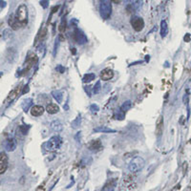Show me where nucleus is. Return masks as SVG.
Listing matches in <instances>:
<instances>
[{"label": "nucleus", "mask_w": 191, "mask_h": 191, "mask_svg": "<svg viewBox=\"0 0 191 191\" xmlns=\"http://www.w3.org/2000/svg\"><path fill=\"white\" fill-rule=\"evenodd\" d=\"M14 17L17 20V22L20 24V26H24L28 22V8L25 4H21L17 7Z\"/></svg>", "instance_id": "obj_1"}, {"label": "nucleus", "mask_w": 191, "mask_h": 191, "mask_svg": "<svg viewBox=\"0 0 191 191\" xmlns=\"http://www.w3.org/2000/svg\"><path fill=\"white\" fill-rule=\"evenodd\" d=\"M99 13L102 19H108L112 13V4L111 0H101L99 5Z\"/></svg>", "instance_id": "obj_2"}, {"label": "nucleus", "mask_w": 191, "mask_h": 191, "mask_svg": "<svg viewBox=\"0 0 191 191\" xmlns=\"http://www.w3.org/2000/svg\"><path fill=\"white\" fill-rule=\"evenodd\" d=\"M145 165V160L142 157H135L131 162H130L128 167L132 173H137L140 171Z\"/></svg>", "instance_id": "obj_3"}, {"label": "nucleus", "mask_w": 191, "mask_h": 191, "mask_svg": "<svg viewBox=\"0 0 191 191\" xmlns=\"http://www.w3.org/2000/svg\"><path fill=\"white\" fill-rule=\"evenodd\" d=\"M62 144V140L58 136H54L46 143V148L49 151H56Z\"/></svg>", "instance_id": "obj_4"}, {"label": "nucleus", "mask_w": 191, "mask_h": 191, "mask_svg": "<svg viewBox=\"0 0 191 191\" xmlns=\"http://www.w3.org/2000/svg\"><path fill=\"white\" fill-rule=\"evenodd\" d=\"M125 8L129 13H135L142 7L143 0H125Z\"/></svg>", "instance_id": "obj_5"}, {"label": "nucleus", "mask_w": 191, "mask_h": 191, "mask_svg": "<svg viewBox=\"0 0 191 191\" xmlns=\"http://www.w3.org/2000/svg\"><path fill=\"white\" fill-rule=\"evenodd\" d=\"M74 38L76 40V42L79 45H83L85 44L87 41V37L85 36L84 33L82 31H80L79 29H75V32H74Z\"/></svg>", "instance_id": "obj_6"}, {"label": "nucleus", "mask_w": 191, "mask_h": 191, "mask_svg": "<svg viewBox=\"0 0 191 191\" xmlns=\"http://www.w3.org/2000/svg\"><path fill=\"white\" fill-rule=\"evenodd\" d=\"M131 25L136 32H140L144 28V21L142 17L134 16L131 20Z\"/></svg>", "instance_id": "obj_7"}, {"label": "nucleus", "mask_w": 191, "mask_h": 191, "mask_svg": "<svg viewBox=\"0 0 191 191\" xmlns=\"http://www.w3.org/2000/svg\"><path fill=\"white\" fill-rule=\"evenodd\" d=\"M8 169V156L5 152L0 153V175L5 173Z\"/></svg>", "instance_id": "obj_8"}, {"label": "nucleus", "mask_w": 191, "mask_h": 191, "mask_svg": "<svg viewBox=\"0 0 191 191\" xmlns=\"http://www.w3.org/2000/svg\"><path fill=\"white\" fill-rule=\"evenodd\" d=\"M88 148L93 152H98L102 149V143L101 142H99L98 140H92V142L88 144Z\"/></svg>", "instance_id": "obj_9"}, {"label": "nucleus", "mask_w": 191, "mask_h": 191, "mask_svg": "<svg viewBox=\"0 0 191 191\" xmlns=\"http://www.w3.org/2000/svg\"><path fill=\"white\" fill-rule=\"evenodd\" d=\"M114 77V71L109 68H106L100 72V78L102 80H110Z\"/></svg>", "instance_id": "obj_10"}, {"label": "nucleus", "mask_w": 191, "mask_h": 191, "mask_svg": "<svg viewBox=\"0 0 191 191\" xmlns=\"http://www.w3.org/2000/svg\"><path fill=\"white\" fill-rule=\"evenodd\" d=\"M44 113V107L41 105H34L31 108V114L34 117H39V116L43 115Z\"/></svg>", "instance_id": "obj_11"}, {"label": "nucleus", "mask_w": 191, "mask_h": 191, "mask_svg": "<svg viewBox=\"0 0 191 191\" xmlns=\"http://www.w3.org/2000/svg\"><path fill=\"white\" fill-rule=\"evenodd\" d=\"M116 185H117V179H111L105 184L102 188V191H114Z\"/></svg>", "instance_id": "obj_12"}, {"label": "nucleus", "mask_w": 191, "mask_h": 191, "mask_svg": "<svg viewBox=\"0 0 191 191\" xmlns=\"http://www.w3.org/2000/svg\"><path fill=\"white\" fill-rule=\"evenodd\" d=\"M8 23H9V26L11 27L13 30H18L20 27V24L17 22V20L14 17V14H11L8 19Z\"/></svg>", "instance_id": "obj_13"}, {"label": "nucleus", "mask_w": 191, "mask_h": 191, "mask_svg": "<svg viewBox=\"0 0 191 191\" xmlns=\"http://www.w3.org/2000/svg\"><path fill=\"white\" fill-rule=\"evenodd\" d=\"M163 130V116H160V118L157 120V125H156V133H157L158 137L162 136Z\"/></svg>", "instance_id": "obj_14"}, {"label": "nucleus", "mask_w": 191, "mask_h": 191, "mask_svg": "<svg viewBox=\"0 0 191 191\" xmlns=\"http://www.w3.org/2000/svg\"><path fill=\"white\" fill-rule=\"evenodd\" d=\"M46 111L49 113V114H57L59 112V107H58V105L56 104V103H50L47 105V107H46Z\"/></svg>", "instance_id": "obj_15"}, {"label": "nucleus", "mask_w": 191, "mask_h": 191, "mask_svg": "<svg viewBox=\"0 0 191 191\" xmlns=\"http://www.w3.org/2000/svg\"><path fill=\"white\" fill-rule=\"evenodd\" d=\"M51 128L54 130V132H60L63 129V125H62L61 122H60V120L56 119L51 123Z\"/></svg>", "instance_id": "obj_16"}, {"label": "nucleus", "mask_w": 191, "mask_h": 191, "mask_svg": "<svg viewBox=\"0 0 191 191\" xmlns=\"http://www.w3.org/2000/svg\"><path fill=\"white\" fill-rule=\"evenodd\" d=\"M93 131L97 132V133H98V132H100V133H116V132H117L116 130L108 128L106 126H98L97 128H95Z\"/></svg>", "instance_id": "obj_17"}, {"label": "nucleus", "mask_w": 191, "mask_h": 191, "mask_svg": "<svg viewBox=\"0 0 191 191\" xmlns=\"http://www.w3.org/2000/svg\"><path fill=\"white\" fill-rule=\"evenodd\" d=\"M168 33V27H167V23L165 20H163L162 23H160V37L163 38H164L166 37V34Z\"/></svg>", "instance_id": "obj_18"}, {"label": "nucleus", "mask_w": 191, "mask_h": 191, "mask_svg": "<svg viewBox=\"0 0 191 191\" xmlns=\"http://www.w3.org/2000/svg\"><path fill=\"white\" fill-rule=\"evenodd\" d=\"M16 140H14L13 139L12 140H9L7 142V144H6V149L7 151H13L14 149H16Z\"/></svg>", "instance_id": "obj_19"}, {"label": "nucleus", "mask_w": 191, "mask_h": 191, "mask_svg": "<svg viewBox=\"0 0 191 191\" xmlns=\"http://www.w3.org/2000/svg\"><path fill=\"white\" fill-rule=\"evenodd\" d=\"M52 96L54 97V98L57 100V103H61L63 100V95L60 91H53L52 92Z\"/></svg>", "instance_id": "obj_20"}, {"label": "nucleus", "mask_w": 191, "mask_h": 191, "mask_svg": "<svg viewBox=\"0 0 191 191\" xmlns=\"http://www.w3.org/2000/svg\"><path fill=\"white\" fill-rule=\"evenodd\" d=\"M96 78V75L93 74V73H88L86 74L85 76L83 77L82 80H83V82L84 83H89V82H91L92 80H94Z\"/></svg>", "instance_id": "obj_21"}, {"label": "nucleus", "mask_w": 191, "mask_h": 191, "mask_svg": "<svg viewBox=\"0 0 191 191\" xmlns=\"http://www.w3.org/2000/svg\"><path fill=\"white\" fill-rule=\"evenodd\" d=\"M131 107H132V102L130 101V100H127V101H124L122 103V105L120 106V110H122L123 113H125L126 111H128Z\"/></svg>", "instance_id": "obj_22"}, {"label": "nucleus", "mask_w": 191, "mask_h": 191, "mask_svg": "<svg viewBox=\"0 0 191 191\" xmlns=\"http://www.w3.org/2000/svg\"><path fill=\"white\" fill-rule=\"evenodd\" d=\"M100 89H101V85H100V81L98 80V81L95 84V86L93 88V93L94 94H98L99 91H100Z\"/></svg>", "instance_id": "obj_23"}, {"label": "nucleus", "mask_w": 191, "mask_h": 191, "mask_svg": "<svg viewBox=\"0 0 191 191\" xmlns=\"http://www.w3.org/2000/svg\"><path fill=\"white\" fill-rule=\"evenodd\" d=\"M33 103V100L32 99H27L25 100V104H23V109L25 110V112H27V110L29 109V107L31 106Z\"/></svg>", "instance_id": "obj_24"}, {"label": "nucleus", "mask_w": 191, "mask_h": 191, "mask_svg": "<svg viewBox=\"0 0 191 191\" xmlns=\"http://www.w3.org/2000/svg\"><path fill=\"white\" fill-rule=\"evenodd\" d=\"M80 122H81V118L78 117V118L72 122V126H73L74 128H78V127L79 126V125H80Z\"/></svg>", "instance_id": "obj_25"}, {"label": "nucleus", "mask_w": 191, "mask_h": 191, "mask_svg": "<svg viewBox=\"0 0 191 191\" xmlns=\"http://www.w3.org/2000/svg\"><path fill=\"white\" fill-rule=\"evenodd\" d=\"M46 34H47V29L46 28H44L43 29V31H42V33H39L38 34V37H37V38H39L40 39V41H42V40L46 37Z\"/></svg>", "instance_id": "obj_26"}, {"label": "nucleus", "mask_w": 191, "mask_h": 191, "mask_svg": "<svg viewBox=\"0 0 191 191\" xmlns=\"http://www.w3.org/2000/svg\"><path fill=\"white\" fill-rule=\"evenodd\" d=\"M58 30H59V31L61 32V33L64 32L65 30H66V20H65V19H63L62 21H61V23H60Z\"/></svg>", "instance_id": "obj_27"}, {"label": "nucleus", "mask_w": 191, "mask_h": 191, "mask_svg": "<svg viewBox=\"0 0 191 191\" xmlns=\"http://www.w3.org/2000/svg\"><path fill=\"white\" fill-rule=\"evenodd\" d=\"M115 118L117 119H124V113L122 111V110H119V112H117L116 113V115H115Z\"/></svg>", "instance_id": "obj_28"}, {"label": "nucleus", "mask_w": 191, "mask_h": 191, "mask_svg": "<svg viewBox=\"0 0 191 191\" xmlns=\"http://www.w3.org/2000/svg\"><path fill=\"white\" fill-rule=\"evenodd\" d=\"M90 110H91L93 113H97L99 110V107L98 106L97 104H92L91 106H90Z\"/></svg>", "instance_id": "obj_29"}, {"label": "nucleus", "mask_w": 191, "mask_h": 191, "mask_svg": "<svg viewBox=\"0 0 191 191\" xmlns=\"http://www.w3.org/2000/svg\"><path fill=\"white\" fill-rule=\"evenodd\" d=\"M56 70L58 72V73H60V74H63L64 72H65V68L62 66V65H57V68H56Z\"/></svg>", "instance_id": "obj_30"}, {"label": "nucleus", "mask_w": 191, "mask_h": 191, "mask_svg": "<svg viewBox=\"0 0 191 191\" xmlns=\"http://www.w3.org/2000/svg\"><path fill=\"white\" fill-rule=\"evenodd\" d=\"M28 129H29V127L20 126V130H21V131H22V134H23V135H26V134H27V132H28Z\"/></svg>", "instance_id": "obj_31"}, {"label": "nucleus", "mask_w": 191, "mask_h": 191, "mask_svg": "<svg viewBox=\"0 0 191 191\" xmlns=\"http://www.w3.org/2000/svg\"><path fill=\"white\" fill-rule=\"evenodd\" d=\"M58 46V40L57 39L56 40V44H54V56H56V54H57V48Z\"/></svg>", "instance_id": "obj_32"}, {"label": "nucleus", "mask_w": 191, "mask_h": 191, "mask_svg": "<svg viewBox=\"0 0 191 191\" xmlns=\"http://www.w3.org/2000/svg\"><path fill=\"white\" fill-rule=\"evenodd\" d=\"M184 41H185V42H188L189 40H190V34H187V36L184 37Z\"/></svg>", "instance_id": "obj_33"}, {"label": "nucleus", "mask_w": 191, "mask_h": 191, "mask_svg": "<svg viewBox=\"0 0 191 191\" xmlns=\"http://www.w3.org/2000/svg\"><path fill=\"white\" fill-rule=\"evenodd\" d=\"M58 8H59V6H56V7H54L53 9H52V13H56L57 10H58Z\"/></svg>", "instance_id": "obj_34"}, {"label": "nucleus", "mask_w": 191, "mask_h": 191, "mask_svg": "<svg viewBox=\"0 0 191 191\" xmlns=\"http://www.w3.org/2000/svg\"><path fill=\"white\" fill-rule=\"evenodd\" d=\"M24 88H25V89H24V91H23V94L27 93V92L29 91V86H28V85H26V86H25Z\"/></svg>", "instance_id": "obj_35"}, {"label": "nucleus", "mask_w": 191, "mask_h": 191, "mask_svg": "<svg viewBox=\"0 0 191 191\" xmlns=\"http://www.w3.org/2000/svg\"><path fill=\"white\" fill-rule=\"evenodd\" d=\"M0 7H5V2H3L2 0H0Z\"/></svg>", "instance_id": "obj_36"}, {"label": "nucleus", "mask_w": 191, "mask_h": 191, "mask_svg": "<svg viewBox=\"0 0 191 191\" xmlns=\"http://www.w3.org/2000/svg\"><path fill=\"white\" fill-rule=\"evenodd\" d=\"M122 1V0H111V2H114V3H119Z\"/></svg>", "instance_id": "obj_37"}, {"label": "nucleus", "mask_w": 191, "mask_h": 191, "mask_svg": "<svg viewBox=\"0 0 191 191\" xmlns=\"http://www.w3.org/2000/svg\"><path fill=\"white\" fill-rule=\"evenodd\" d=\"M72 53L73 54H76V49H72Z\"/></svg>", "instance_id": "obj_38"}]
</instances>
